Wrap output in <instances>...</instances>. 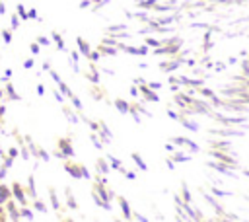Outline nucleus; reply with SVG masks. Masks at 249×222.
<instances>
[{"label":"nucleus","mask_w":249,"mask_h":222,"mask_svg":"<svg viewBox=\"0 0 249 222\" xmlns=\"http://www.w3.org/2000/svg\"><path fill=\"white\" fill-rule=\"evenodd\" d=\"M19 148V156L27 162V160H31V152H29V148H27V144H21V146H18Z\"/></svg>","instance_id":"obj_26"},{"label":"nucleus","mask_w":249,"mask_h":222,"mask_svg":"<svg viewBox=\"0 0 249 222\" xmlns=\"http://www.w3.org/2000/svg\"><path fill=\"white\" fill-rule=\"evenodd\" d=\"M64 199H66V204H68V208H72V210H76L78 208V203H76V199H74V193H72V187H64Z\"/></svg>","instance_id":"obj_14"},{"label":"nucleus","mask_w":249,"mask_h":222,"mask_svg":"<svg viewBox=\"0 0 249 222\" xmlns=\"http://www.w3.org/2000/svg\"><path fill=\"white\" fill-rule=\"evenodd\" d=\"M33 206H35L39 212H47V204H45L43 201H39V199H33Z\"/></svg>","instance_id":"obj_32"},{"label":"nucleus","mask_w":249,"mask_h":222,"mask_svg":"<svg viewBox=\"0 0 249 222\" xmlns=\"http://www.w3.org/2000/svg\"><path fill=\"white\" fill-rule=\"evenodd\" d=\"M19 23H21L19 16H18V14H14V16H12V29H18V27H19Z\"/></svg>","instance_id":"obj_40"},{"label":"nucleus","mask_w":249,"mask_h":222,"mask_svg":"<svg viewBox=\"0 0 249 222\" xmlns=\"http://www.w3.org/2000/svg\"><path fill=\"white\" fill-rule=\"evenodd\" d=\"M91 4H93V2H91V0H82V2H80V4H78V6H80V8H82V10H84V8H91Z\"/></svg>","instance_id":"obj_48"},{"label":"nucleus","mask_w":249,"mask_h":222,"mask_svg":"<svg viewBox=\"0 0 249 222\" xmlns=\"http://www.w3.org/2000/svg\"><path fill=\"white\" fill-rule=\"evenodd\" d=\"M146 47H160V41L154 39V37H148L146 39Z\"/></svg>","instance_id":"obj_42"},{"label":"nucleus","mask_w":249,"mask_h":222,"mask_svg":"<svg viewBox=\"0 0 249 222\" xmlns=\"http://www.w3.org/2000/svg\"><path fill=\"white\" fill-rule=\"evenodd\" d=\"M119 171H121V173H123V175L126 177V179H130V181H132V179H136V173H134V171H130V169H126L124 166H123V167H121Z\"/></svg>","instance_id":"obj_31"},{"label":"nucleus","mask_w":249,"mask_h":222,"mask_svg":"<svg viewBox=\"0 0 249 222\" xmlns=\"http://www.w3.org/2000/svg\"><path fill=\"white\" fill-rule=\"evenodd\" d=\"M43 70H45V72H47V70H51V62H49V60H45V62H43Z\"/></svg>","instance_id":"obj_53"},{"label":"nucleus","mask_w":249,"mask_h":222,"mask_svg":"<svg viewBox=\"0 0 249 222\" xmlns=\"http://www.w3.org/2000/svg\"><path fill=\"white\" fill-rule=\"evenodd\" d=\"M138 93H140V95H144V99H148V101H158L156 92H154V90H150L146 84H144V86H138Z\"/></svg>","instance_id":"obj_13"},{"label":"nucleus","mask_w":249,"mask_h":222,"mask_svg":"<svg viewBox=\"0 0 249 222\" xmlns=\"http://www.w3.org/2000/svg\"><path fill=\"white\" fill-rule=\"evenodd\" d=\"M111 103H113V107H115L119 113L128 115V101H126V99H123V97H115Z\"/></svg>","instance_id":"obj_11"},{"label":"nucleus","mask_w":249,"mask_h":222,"mask_svg":"<svg viewBox=\"0 0 249 222\" xmlns=\"http://www.w3.org/2000/svg\"><path fill=\"white\" fill-rule=\"evenodd\" d=\"M4 113H6V105H4V103H0V121L4 119Z\"/></svg>","instance_id":"obj_52"},{"label":"nucleus","mask_w":249,"mask_h":222,"mask_svg":"<svg viewBox=\"0 0 249 222\" xmlns=\"http://www.w3.org/2000/svg\"><path fill=\"white\" fill-rule=\"evenodd\" d=\"M12 164H14V160H12L10 156H6V158H2V167H6V169H10V167H12Z\"/></svg>","instance_id":"obj_41"},{"label":"nucleus","mask_w":249,"mask_h":222,"mask_svg":"<svg viewBox=\"0 0 249 222\" xmlns=\"http://www.w3.org/2000/svg\"><path fill=\"white\" fill-rule=\"evenodd\" d=\"M2 14H6V4L0 0V16H2Z\"/></svg>","instance_id":"obj_54"},{"label":"nucleus","mask_w":249,"mask_h":222,"mask_svg":"<svg viewBox=\"0 0 249 222\" xmlns=\"http://www.w3.org/2000/svg\"><path fill=\"white\" fill-rule=\"evenodd\" d=\"M91 191H93L99 199H103L105 203H111V199L115 197V193L111 191V187H109V185H103V183H99V181H91Z\"/></svg>","instance_id":"obj_2"},{"label":"nucleus","mask_w":249,"mask_h":222,"mask_svg":"<svg viewBox=\"0 0 249 222\" xmlns=\"http://www.w3.org/2000/svg\"><path fill=\"white\" fill-rule=\"evenodd\" d=\"M130 158L134 160V164H136V166H138V167H140L142 171H146V169H148V166H146V162H144V160L140 158V154H136V152H132V154H130Z\"/></svg>","instance_id":"obj_22"},{"label":"nucleus","mask_w":249,"mask_h":222,"mask_svg":"<svg viewBox=\"0 0 249 222\" xmlns=\"http://www.w3.org/2000/svg\"><path fill=\"white\" fill-rule=\"evenodd\" d=\"M56 150H60L64 158H74V156H76L70 136H58V138H56Z\"/></svg>","instance_id":"obj_1"},{"label":"nucleus","mask_w":249,"mask_h":222,"mask_svg":"<svg viewBox=\"0 0 249 222\" xmlns=\"http://www.w3.org/2000/svg\"><path fill=\"white\" fill-rule=\"evenodd\" d=\"M10 187H12V197L16 199V203H19L21 206H27V193H25V187H23L19 181H14Z\"/></svg>","instance_id":"obj_4"},{"label":"nucleus","mask_w":249,"mask_h":222,"mask_svg":"<svg viewBox=\"0 0 249 222\" xmlns=\"http://www.w3.org/2000/svg\"><path fill=\"white\" fill-rule=\"evenodd\" d=\"M86 58H88V60H89V62H97V60H99V58H101V55H99V53H97V51H89V55H88V56H86Z\"/></svg>","instance_id":"obj_34"},{"label":"nucleus","mask_w":249,"mask_h":222,"mask_svg":"<svg viewBox=\"0 0 249 222\" xmlns=\"http://www.w3.org/2000/svg\"><path fill=\"white\" fill-rule=\"evenodd\" d=\"M35 41H37V43H39L41 47H49V45H51V41H49V37H45V35H39V37H37Z\"/></svg>","instance_id":"obj_37"},{"label":"nucleus","mask_w":249,"mask_h":222,"mask_svg":"<svg viewBox=\"0 0 249 222\" xmlns=\"http://www.w3.org/2000/svg\"><path fill=\"white\" fill-rule=\"evenodd\" d=\"M0 33H2V39H4V43H12V31H10V29H2Z\"/></svg>","instance_id":"obj_36"},{"label":"nucleus","mask_w":249,"mask_h":222,"mask_svg":"<svg viewBox=\"0 0 249 222\" xmlns=\"http://www.w3.org/2000/svg\"><path fill=\"white\" fill-rule=\"evenodd\" d=\"M49 76H51V78H53V80H54V82H56V84H58V82H60V80H62V78H60V76H58V72H56V70H53V68H51V70H49Z\"/></svg>","instance_id":"obj_44"},{"label":"nucleus","mask_w":249,"mask_h":222,"mask_svg":"<svg viewBox=\"0 0 249 222\" xmlns=\"http://www.w3.org/2000/svg\"><path fill=\"white\" fill-rule=\"evenodd\" d=\"M12 187H8L6 183L0 181V204H6L8 201H12Z\"/></svg>","instance_id":"obj_10"},{"label":"nucleus","mask_w":249,"mask_h":222,"mask_svg":"<svg viewBox=\"0 0 249 222\" xmlns=\"http://www.w3.org/2000/svg\"><path fill=\"white\" fill-rule=\"evenodd\" d=\"M53 95H54V99H56V101H58V103H60V105H62V103H64V95H62V93H60V92H58V90H54V92H53Z\"/></svg>","instance_id":"obj_45"},{"label":"nucleus","mask_w":249,"mask_h":222,"mask_svg":"<svg viewBox=\"0 0 249 222\" xmlns=\"http://www.w3.org/2000/svg\"><path fill=\"white\" fill-rule=\"evenodd\" d=\"M95 51H97L101 56H115V55L119 53V49H117V47H111V45H105V43H99Z\"/></svg>","instance_id":"obj_8"},{"label":"nucleus","mask_w":249,"mask_h":222,"mask_svg":"<svg viewBox=\"0 0 249 222\" xmlns=\"http://www.w3.org/2000/svg\"><path fill=\"white\" fill-rule=\"evenodd\" d=\"M62 169H64L70 177H74V179H82V173H80V162H78V160H72V158L62 160Z\"/></svg>","instance_id":"obj_3"},{"label":"nucleus","mask_w":249,"mask_h":222,"mask_svg":"<svg viewBox=\"0 0 249 222\" xmlns=\"http://www.w3.org/2000/svg\"><path fill=\"white\" fill-rule=\"evenodd\" d=\"M56 86H58V92H60V93H62L64 97H68V99H70V97L74 95V92H72V90L68 88V84H66V82H62V80H60V82H58Z\"/></svg>","instance_id":"obj_19"},{"label":"nucleus","mask_w":249,"mask_h":222,"mask_svg":"<svg viewBox=\"0 0 249 222\" xmlns=\"http://www.w3.org/2000/svg\"><path fill=\"white\" fill-rule=\"evenodd\" d=\"M103 72H105V74H109V76H113V74H115L111 68H103Z\"/></svg>","instance_id":"obj_56"},{"label":"nucleus","mask_w":249,"mask_h":222,"mask_svg":"<svg viewBox=\"0 0 249 222\" xmlns=\"http://www.w3.org/2000/svg\"><path fill=\"white\" fill-rule=\"evenodd\" d=\"M156 4H158V0H138V6H140V8H144V10L154 8Z\"/></svg>","instance_id":"obj_28"},{"label":"nucleus","mask_w":249,"mask_h":222,"mask_svg":"<svg viewBox=\"0 0 249 222\" xmlns=\"http://www.w3.org/2000/svg\"><path fill=\"white\" fill-rule=\"evenodd\" d=\"M117 201H119V206H121V210H123V214H124V218H126V220H130V218H132V212H130V206H128V201H126L124 197H117Z\"/></svg>","instance_id":"obj_17"},{"label":"nucleus","mask_w":249,"mask_h":222,"mask_svg":"<svg viewBox=\"0 0 249 222\" xmlns=\"http://www.w3.org/2000/svg\"><path fill=\"white\" fill-rule=\"evenodd\" d=\"M33 66H35V60H33V58H27V60L23 62V68H25V70H31Z\"/></svg>","instance_id":"obj_46"},{"label":"nucleus","mask_w":249,"mask_h":222,"mask_svg":"<svg viewBox=\"0 0 249 222\" xmlns=\"http://www.w3.org/2000/svg\"><path fill=\"white\" fill-rule=\"evenodd\" d=\"M19 216H23V218H31V216H33V210H29L27 206H21V208H19Z\"/></svg>","instance_id":"obj_39"},{"label":"nucleus","mask_w":249,"mask_h":222,"mask_svg":"<svg viewBox=\"0 0 249 222\" xmlns=\"http://www.w3.org/2000/svg\"><path fill=\"white\" fill-rule=\"evenodd\" d=\"M6 173H8V169H6V167H2V166H0V181H2V179H4V177H6Z\"/></svg>","instance_id":"obj_51"},{"label":"nucleus","mask_w":249,"mask_h":222,"mask_svg":"<svg viewBox=\"0 0 249 222\" xmlns=\"http://www.w3.org/2000/svg\"><path fill=\"white\" fill-rule=\"evenodd\" d=\"M109 169H111V166H109V162H107V158H95V171L97 173H101V175H107L109 173Z\"/></svg>","instance_id":"obj_9"},{"label":"nucleus","mask_w":249,"mask_h":222,"mask_svg":"<svg viewBox=\"0 0 249 222\" xmlns=\"http://www.w3.org/2000/svg\"><path fill=\"white\" fill-rule=\"evenodd\" d=\"M128 92H130V95H132V97H138V95H140V93H138V86H130V90H128Z\"/></svg>","instance_id":"obj_49"},{"label":"nucleus","mask_w":249,"mask_h":222,"mask_svg":"<svg viewBox=\"0 0 249 222\" xmlns=\"http://www.w3.org/2000/svg\"><path fill=\"white\" fill-rule=\"evenodd\" d=\"M39 160H41V162H49V160H51V154H49L43 146L39 148Z\"/></svg>","instance_id":"obj_33"},{"label":"nucleus","mask_w":249,"mask_h":222,"mask_svg":"<svg viewBox=\"0 0 249 222\" xmlns=\"http://www.w3.org/2000/svg\"><path fill=\"white\" fill-rule=\"evenodd\" d=\"M4 76L10 78V76H12V68H6V70H4Z\"/></svg>","instance_id":"obj_55"},{"label":"nucleus","mask_w":249,"mask_h":222,"mask_svg":"<svg viewBox=\"0 0 249 222\" xmlns=\"http://www.w3.org/2000/svg\"><path fill=\"white\" fill-rule=\"evenodd\" d=\"M121 31H126V25L124 23H115V25H109L107 27V33L109 35H115V33H121Z\"/></svg>","instance_id":"obj_21"},{"label":"nucleus","mask_w":249,"mask_h":222,"mask_svg":"<svg viewBox=\"0 0 249 222\" xmlns=\"http://www.w3.org/2000/svg\"><path fill=\"white\" fill-rule=\"evenodd\" d=\"M115 222H121V220H115Z\"/></svg>","instance_id":"obj_60"},{"label":"nucleus","mask_w":249,"mask_h":222,"mask_svg":"<svg viewBox=\"0 0 249 222\" xmlns=\"http://www.w3.org/2000/svg\"><path fill=\"white\" fill-rule=\"evenodd\" d=\"M64 222H74V220H70V218H68V220H64Z\"/></svg>","instance_id":"obj_59"},{"label":"nucleus","mask_w":249,"mask_h":222,"mask_svg":"<svg viewBox=\"0 0 249 222\" xmlns=\"http://www.w3.org/2000/svg\"><path fill=\"white\" fill-rule=\"evenodd\" d=\"M89 140H91V144L97 148V150H103V142L99 140V136H97V132H89Z\"/></svg>","instance_id":"obj_25"},{"label":"nucleus","mask_w":249,"mask_h":222,"mask_svg":"<svg viewBox=\"0 0 249 222\" xmlns=\"http://www.w3.org/2000/svg\"><path fill=\"white\" fill-rule=\"evenodd\" d=\"M6 154H8L12 160H16V158L19 156V148H18V146H10V148L6 150Z\"/></svg>","instance_id":"obj_30"},{"label":"nucleus","mask_w":249,"mask_h":222,"mask_svg":"<svg viewBox=\"0 0 249 222\" xmlns=\"http://www.w3.org/2000/svg\"><path fill=\"white\" fill-rule=\"evenodd\" d=\"M16 14L19 16V19H27V10H25L23 4H18V6H16Z\"/></svg>","instance_id":"obj_27"},{"label":"nucleus","mask_w":249,"mask_h":222,"mask_svg":"<svg viewBox=\"0 0 249 222\" xmlns=\"http://www.w3.org/2000/svg\"><path fill=\"white\" fill-rule=\"evenodd\" d=\"M51 37H53V41L56 43V47H58L60 51H66V45H64V39H62V35H60L58 31H53V33H51Z\"/></svg>","instance_id":"obj_20"},{"label":"nucleus","mask_w":249,"mask_h":222,"mask_svg":"<svg viewBox=\"0 0 249 222\" xmlns=\"http://www.w3.org/2000/svg\"><path fill=\"white\" fill-rule=\"evenodd\" d=\"M80 173H82V179H91V173L84 164H80Z\"/></svg>","instance_id":"obj_35"},{"label":"nucleus","mask_w":249,"mask_h":222,"mask_svg":"<svg viewBox=\"0 0 249 222\" xmlns=\"http://www.w3.org/2000/svg\"><path fill=\"white\" fill-rule=\"evenodd\" d=\"M0 99H6V93H4V88H0Z\"/></svg>","instance_id":"obj_57"},{"label":"nucleus","mask_w":249,"mask_h":222,"mask_svg":"<svg viewBox=\"0 0 249 222\" xmlns=\"http://www.w3.org/2000/svg\"><path fill=\"white\" fill-rule=\"evenodd\" d=\"M25 193H27V197H31V199H37V189H35V177L29 173L27 175V187H25Z\"/></svg>","instance_id":"obj_15"},{"label":"nucleus","mask_w":249,"mask_h":222,"mask_svg":"<svg viewBox=\"0 0 249 222\" xmlns=\"http://www.w3.org/2000/svg\"><path fill=\"white\" fill-rule=\"evenodd\" d=\"M136 218H138V220H140V222H148V220H146V218H144V216H140V214H136Z\"/></svg>","instance_id":"obj_58"},{"label":"nucleus","mask_w":249,"mask_h":222,"mask_svg":"<svg viewBox=\"0 0 249 222\" xmlns=\"http://www.w3.org/2000/svg\"><path fill=\"white\" fill-rule=\"evenodd\" d=\"M6 208L10 210V214H12V218H19V208H16V203H14V199L6 203Z\"/></svg>","instance_id":"obj_23"},{"label":"nucleus","mask_w":249,"mask_h":222,"mask_svg":"<svg viewBox=\"0 0 249 222\" xmlns=\"http://www.w3.org/2000/svg\"><path fill=\"white\" fill-rule=\"evenodd\" d=\"M107 162H109V166H111L113 169H121V167H123V162H121L119 158H115V156H111V154L107 156Z\"/></svg>","instance_id":"obj_24"},{"label":"nucleus","mask_w":249,"mask_h":222,"mask_svg":"<svg viewBox=\"0 0 249 222\" xmlns=\"http://www.w3.org/2000/svg\"><path fill=\"white\" fill-rule=\"evenodd\" d=\"M37 93H39V95L45 93V86H43V84H37Z\"/></svg>","instance_id":"obj_50"},{"label":"nucleus","mask_w":249,"mask_h":222,"mask_svg":"<svg viewBox=\"0 0 249 222\" xmlns=\"http://www.w3.org/2000/svg\"><path fill=\"white\" fill-rule=\"evenodd\" d=\"M89 129H91V132H97L99 130V121H89Z\"/></svg>","instance_id":"obj_47"},{"label":"nucleus","mask_w":249,"mask_h":222,"mask_svg":"<svg viewBox=\"0 0 249 222\" xmlns=\"http://www.w3.org/2000/svg\"><path fill=\"white\" fill-rule=\"evenodd\" d=\"M70 101H72V105H74V109H76V111H84V105H82V101L78 99V95H72V97H70Z\"/></svg>","instance_id":"obj_29"},{"label":"nucleus","mask_w":249,"mask_h":222,"mask_svg":"<svg viewBox=\"0 0 249 222\" xmlns=\"http://www.w3.org/2000/svg\"><path fill=\"white\" fill-rule=\"evenodd\" d=\"M4 93H6V99H12V101H19L21 97H19V93L16 92V88H14V84L8 80V82H4Z\"/></svg>","instance_id":"obj_7"},{"label":"nucleus","mask_w":249,"mask_h":222,"mask_svg":"<svg viewBox=\"0 0 249 222\" xmlns=\"http://www.w3.org/2000/svg\"><path fill=\"white\" fill-rule=\"evenodd\" d=\"M47 193H49V201H51V206H53L54 210H60V201H58V195H56L54 187H49V189H47Z\"/></svg>","instance_id":"obj_16"},{"label":"nucleus","mask_w":249,"mask_h":222,"mask_svg":"<svg viewBox=\"0 0 249 222\" xmlns=\"http://www.w3.org/2000/svg\"><path fill=\"white\" fill-rule=\"evenodd\" d=\"M89 93H91V99H95V101H105L107 105H111V101H109V97H107V92H105V88H103L101 84H91V86H89Z\"/></svg>","instance_id":"obj_5"},{"label":"nucleus","mask_w":249,"mask_h":222,"mask_svg":"<svg viewBox=\"0 0 249 222\" xmlns=\"http://www.w3.org/2000/svg\"><path fill=\"white\" fill-rule=\"evenodd\" d=\"M62 113H64V117H66V121H68V123H72V125H78V123H80L78 111H74V109H72V107H68L66 103H62Z\"/></svg>","instance_id":"obj_6"},{"label":"nucleus","mask_w":249,"mask_h":222,"mask_svg":"<svg viewBox=\"0 0 249 222\" xmlns=\"http://www.w3.org/2000/svg\"><path fill=\"white\" fill-rule=\"evenodd\" d=\"M29 51H31L33 55H39V53H41V45H39L37 41H33V43H29Z\"/></svg>","instance_id":"obj_38"},{"label":"nucleus","mask_w":249,"mask_h":222,"mask_svg":"<svg viewBox=\"0 0 249 222\" xmlns=\"http://www.w3.org/2000/svg\"><path fill=\"white\" fill-rule=\"evenodd\" d=\"M76 45H78V53H80L82 56H88V55H89L91 47H89V43H88L84 37H76Z\"/></svg>","instance_id":"obj_12"},{"label":"nucleus","mask_w":249,"mask_h":222,"mask_svg":"<svg viewBox=\"0 0 249 222\" xmlns=\"http://www.w3.org/2000/svg\"><path fill=\"white\" fill-rule=\"evenodd\" d=\"M10 136H12V138H16V146L25 144V138H23V134L19 132V129H18V127H14V129L10 130Z\"/></svg>","instance_id":"obj_18"},{"label":"nucleus","mask_w":249,"mask_h":222,"mask_svg":"<svg viewBox=\"0 0 249 222\" xmlns=\"http://www.w3.org/2000/svg\"><path fill=\"white\" fill-rule=\"evenodd\" d=\"M39 16H37V10L35 8H29L27 10V19H37Z\"/></svg>","instance_id":"obj_43"}]
</instances>
